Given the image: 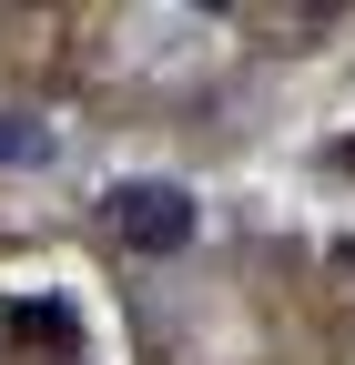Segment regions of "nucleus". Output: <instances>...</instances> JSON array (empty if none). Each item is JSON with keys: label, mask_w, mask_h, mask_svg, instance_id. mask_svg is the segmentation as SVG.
Masks as SVG:
<instances>
[{"label": "nucleus", "mask_w": 355, "mask_h": 365, "mask_svg": "<svg viewBox=\"0 0 355 365\" xmlns=\"http://www.w3.org/2000/svg\"><path fill=\"white\" fill-rule=\"evenodd\" d=\"M102 223H112L122 254H183V244H193V193H183V182H163V173L112 182V193H102Z\"/></svg>", "instance_id": "obj_1"}, {"label": "nucleus", "mask_w": 355, "mask_h": 365, "mask_svg": "<svg viewBox=\"0 0 355 365\" xmlns=\"http://www.w3.org/2000/svg\"><path fill=\"white\" fill-rule=\"evenodd\" d=\"M51 153H61V132L41 122L31 102H11V112H0V163H11V173H41Z\"/></svg>", "instance_id": "obj_2"}]
</instances>
